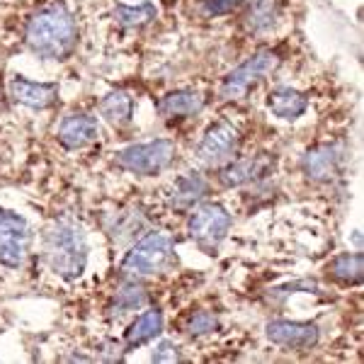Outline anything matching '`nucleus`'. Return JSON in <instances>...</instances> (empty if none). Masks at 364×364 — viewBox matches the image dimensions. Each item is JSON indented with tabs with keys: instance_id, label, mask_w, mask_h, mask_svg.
Masks as SVG:
<instances>
[{
	"instance_id": "nucleus-22",
	"label": "nucleus",
	"mask_w": 364,
	"mask_h": 364,
	"mask_svg": "<svg viewBox=\"0 0 364 364\" xmlns=\"http://www.w3.org/2000/svg\"><path fill=\"white\" fill-rule=\"evenodd\" d=\"M216 326H219V323H216L214 316L207 314V311H199V314H195L190 318V326H187V331H190L192 336H207V333L214 331Z\"/></svg>"
},
{
	"instance_id": "nucleus-11",
	"label": "nucleus",
	"mask_w": 364,
	"mask_h": 364,
	"mask_svg": "<svg viewBox=\"0 0 364 364\" xmlns=\"http://www.w3.org/2000/svg\"><path fill=\"white\" fill-rule=\"evenodd\" d=\"M100 134V124L90 114H70L58 127V139L66 149H83Z\"/></svg>"
},
{
	"instance_id": "nucleus-14",
	"label": "nucleus",
	"mask_w": 364,
	"mask_h": 364,
	"mask_svg": "<svg viewBox=\"0 0 364 364\" xmlns=\"http://www.w3.org/2000/svg\"><path fill=\"white\" fill-rule=\"evenodd\" d=\"M202 107H204V97L199 92L178 90L163 97L158 109H161L163 117H195L197 112H202Z\"/></svg>"
},
{
	"instance_id": "nucleus-16",
	"label": "nucleus",
	"mask_w": 364,
	"mask_h": 364,
	"mask_svg": "<svg viewBox=\"0 0 364 364\" xmlns=\"http://www.w3.org/2000/svg\"><path fill=\"white\" fill-rule=\"evenodd\" d=\"M163 331V314L158 309H149L146 314H141L136 321L132 323V328L127 331V343L132 345H144L156 336H161Z\"/></svg>"
},
{
	"instance_id": "nucleus-15",
	"label": "nucleus",
	"mask_w": 364,
	"mask_h": 364,
	"mask_svg": "<svg viewBox=\"0 0 364 364\" xmlns=\"http://www.w3.org/2000/svg\"><path fill=\"white\" fill-rule=\"evenodd\" d=\"M269 168V158L265 156H255V158H243V161L231 163L224 173H221V180L224 185H243V182H250L260 175H265Z\"/></svg>"
},
{
	"instance_id": "nucleus-12",
	"label": "nucleus",
	"mask_w": 364,
	"mask_h": 364,
	"mask_svg": "<svg viewBox=\"0 0 364 364\" xmlns=\"http://www.w3.org/2000/svg\"><path fill=\"white\" fill-rule=\"evenodd\" d=\"M10 90H13V97L17 102L27 105V107H37V109L49 107L58 97L56 83H34V80H27V78H22V75H15L13 83H10Z\"/></svg>"
},
{
	"instance_id": "nucleus-7",
	"label": "nucleus",
	"mask_w": 364,
	"mask_h": 364,
	"mask_svg": "<svg viewBox=\"0 0 364 364\" xmlns=\"http://www.w3.org/2000/svg\"><path fill=\"white\" fill-rule=\"evenodd\" d=\"M29 226L22 216L0 209V262L5 267H20L27 257Z\"/></svg>"
},
{
	"instance_id": "nucleus-18",
	"label": "nucleus",
	"mask_w": 364,
	"mask_h": 364,
	"mask_svg": "<svg viewBox=\"0 0 364 364\" xmlns=\"http://www.w3.org/2000/svg\"><path fill=\"white\" fill-rule=\"evenodd\" d=\"M132 109H134V102L132 97H129V92L124 90H117V92H109L107 97L102 100V105H100V112L107 122H112V124H127L129 119H132Z\"/></svg>"
},
{
	"instance_id": "nucleus-9",
	"label": "nucleus",
	"mask_w": 364,
	"mask_h": 364,
	"mask_svg": "<svg viewBox=\"0 0 364 364\" xmlns=\"http://www.w3.org/2000/svg\"><path fill=\"white\" fill-rule=\"evenodd\" d=\"M267 338L274 345L289 350H311L318 343V328L314 323L299 321H272L267 323Z\"/></svg>"
},
{
	"instance_id": "nucleus-5",
	"label": "nucleus",
	"mask_w": 364,
	"mask_h": 364,
	"mask_svg": "<svg viewBox=\"0 0 364 364\" xmlns=\"http://www.w3.org/2000/svg\"><path fill=\"white\" fill-rule=\"evenodd\" d=\"M274 66H277V56H274L272 51H257V54H252L248 61L240 63L236 70H231L224 78L221 97L224 100L243 97L252 85L260 83L267 73H272Z\"/></svg>"
},
{
	"instance_id": "nucleus-24",
	"label": "nucleus",
	"mask_w": 364,
	"mask_h": 364,
	"mask_svg": "<svg viewBox=\"0 0 364 364\" xmlns=\"http://www.w3.org/2000/svg\"><path fill=\"white\" fill-rule=\"evenodd\" d=\"M238 3L240 0H204L202 10L207 15H224V13H231Z\"/></svg>"
},
{
	"instance_id": "nucleus-3",
	"label": "nucleus",
	"mask_w": 364,
	"mask_h": 364,
	"mask_svg": "<svg viewBox=\"0 0 364 364\" xmlns=\"http://www.w3.org/2000/svg\"><path fill=\"white\" fill-rule=\"evenodd\" d=\"M175 257L173 238L166 233H151L132 248L124 257V272L129 274H156L170 267Z\"/></svg>"
},
{
	"instance_id": "nucleus-1",
	"label": "nucleus",
	"mask_w": 364,
	"mask_h": 364,
	"mask_svg": "<svg viewBox=\"0 0 364 364\" xmlns=\"http://www.w3.org/2000/svg\"><path fill=\"white\" fill-rule=\"evenodd\" d=\"M78 39L73 17L66 8H51L39 10L27 25V44L32 46L34 54L44 58H63L70 54Z\"/></svg>"
},
{
	"instance_id": "nucleus-19",
	"label": "nucleus",
	"mask_w": 364,
	"mask_h": 364,
	"mask_svg": "<svg viewBox=\"0 0 364 364\" xmlns=\"http://www.w3.org/2000/svg\"><path fill=\"white\" fill-rule=\"evenodd\" d=\"M279 15V3L277 0H250L248 15H245V25L252 32H262L274 25Z\"/></svg>"
},
{
	"instance_id": "nucleus-23",
	"label": "nucleus",
	"mask_w": 364,
	"mask_h": 364,
	"mask_svg": "<svg viewBox=\"0 0 364 364\" xmlns=\"http://www.w3.org/2000/svg\"><path fill=\"white\" fill-rule=\"evenodd\" d=\"M144 304V289H139V287H129V289L119 291V296H117V309L124 314V311H132Z\"/></svg>"
},
{
	"instance_id": "nucleus-10",
	"label": "nucleus",
	"mask_w": 364,
	"mask_h": 364,
	"mask_svg": "<svg viewBox=\"0 0 364 364\" xmlns=\"http://www.w3.org/2000/svg\"><path fill=\"white\" fill-rule=\"evenodd\" d=\"M340 163H343V154L338 146L323 144L306 151L301 168L311 180H333L340 173Z\"/></svg>"
},
{
	"instance_id": "nucleus-20",
	"label": "nucleus",
	"mask_w": 364,
	"mask_h": 364,
	"mask_svg": "<svg viewBox=\"0 0 364 364\" xmlns=\"http://www.w3.org/2000/svg\"><path fill=\"white\" fill-rule=\"evenodd\" d=\"M328 269L340 282H360L364 269V257L360 252H345V255H338Z\"/></svg>"
},
{
	"instance_id": "nucleus-13",
	"label": "nucleus",
	"mask_w": 364,
	"mask_h": 364,
	"mask_svg": "<svg viewBox=\"0 0 364 364\" xmlns=\"http://www.w3.org/2000/svg\"><path fill=\"white\" fill-rule=\"evenodd\" d=\"M309 107V100L294 87H274L267 95V109L279 119H299Z\"/></svg>"
},
{
	"instance_id": "nucleus-21",
	"label": "nucleus",
	"mask_w": 364,
	"mask_h": 364,
	"mask_svg": "<svg viewBox=\"0 0 364 364\" xmlns=\"http://www.w3.org/2000/svg\"><path fill=\"white\" fill-rule=\"evenodd\" d=\"M154 17H156V8L151 3H144V5H139V8H127V5L117 8V20H119V25H127V27L144 25V22L154 20Z\"/></svg>"
},
{
	"instance_id": "nucleus-17",
	"label": "nucleus",
	"mask_w": 364,
	"mask_h": 364,
	"mask_svg": "<svg viewBox=\"0 0 364 364\" xmlns=\"http://www.w3.org/2000/svg\"><path fill=\"white\" fill-rule=\"evenodd\" d=\"M204 192H207V182L199 178L197 173H187L175 180L170 204H173L175 209H185V207H190V204H195Z\"/></svg>"
},
{
	"instance_id": "nucleus-2",
	"label": "nucleus",
	"mask_w": 364,
	"mask_h": 364,
	"mask_svg": "<svg viewBox=\"0 0 364 364\" xmlns=\"http://www.w3.org/2000/svg\"><path fill=\"white\" fill-rule=\"evenodd\" d=\"M46 255L56 274L63 279H78L87 262V245L78 226L61 221L46 238Z\"/></svg>"
},
{
	"instance_id": "nucleus-6",
	"label": "nucleus",
	"mask_w": 364,
	"mask_h": 364,
	"mask_svg": "<svg viewBox=\"0 0 364 364\" xmlns=\"http://www.w3.org/2000/svg\"><path fill=\"white\" fill-rule=\"evenodd\" d=\"M231 228V214L221 204H202L192 211L187 231L202 248L214 250Z\"/></svg>"
},
{
	"instance_id": "nucleus-25",
	"label": "nucleus",
	"mask_w": 364,
	"mask_h": 364,
	"mask_svg": "<svg viewBox=\"0 0 364 364\" xmlns=\"http://www.w3.org/2000/svg\"><path fill=\"white\" fill-rule=\"evenodd\" d=\"M154 360L156 362H175V360H180V352L173 343H161V348H158V352L154 355Z\"/></svg>"
},
{
	"instance_id": "nucleus-4",
	"label": "nucleus",
	"mask_w": 364,
	"mask_h": 364,
	"mask_svg": "<svg viewBox=\"0 0 364 364\" xmlns=\"http://www.w3.org/2000/svg\"><path fill=\"white\" fill-rule=\"evenodd\" d=\"M175 156V144L168 139L151 141V144H136L117 154V163L129 173L136 175H156L170 166Z\"/></svg>"
},
{
	"instance_id": "nucleus-8",
	"label": "nucleus",
	"mask_w": 364,
	"mask_h": 364,
	"mask_svg": "<svg viewBox=\"0 0 364 364\" xmlns=\"http://www.w3.org/2000/svg\"><path fill=\"white\" fill-rule=\"evenodd\" d=\"M240 134L231 122H216L204 132L202 141L197 146V158L207 166H216V163L226 161L236 154Z\"/></svg>"
}]
</instances>
